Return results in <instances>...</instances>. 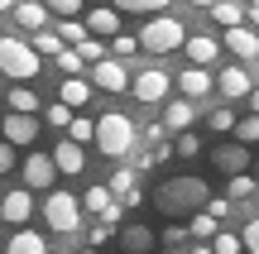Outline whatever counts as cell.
Returning <instances> with one entry per match:
<instances>
[{
  "label": "cell",
  "instance_id": "28",
  "mask_svg": "<svg viewBox=\"0 0 259 254\" xmlns=\"http://www.w3.org/2000/svg\"><path fill=\"white\" fill-rule=\"evenodd\" d=\"M34 111H38V96L29 86H15L10 91V115H34Z\"/></svg>",
  "mask_w": 259,
  "mask_h": 254
},
{
  "label": "cell",
  "instance_id": "1",
  "mask_svg": "<svg viewBox=\"0 0 259 254\" xmlns=\"http://www.w3.org/2000/svg\"><path fill=\"white\" fill-rule=\"evenodd\" d=\"M206 201H211V187H206V178H197V173H178V178H168V182L154 187V207L163 211V216H197Z\"/></svg>",
  "mask_w": 259,
  "mask_h": 254
},
{
  "label": "cell",
  "instance_id": "8",
  "mask_svg": "<svg viewBox=\"0 0 259 254\" xmlns=\"http://www.w3.org/2000/svg\"><path fill=\"white\" fill-rule=\"evenodd\" d=\"M19 173H24V192H29V187H53V182H58V168H53L48 154H29Z\"/></svg>",
  "mask_w": 259,
  "mask_h": 254
},
{
  "label": "cell",
  "instance_id": "47",
  "mask_svg": "<svg viewBox=\"0 0 259 254\" xmlns=\"http://www.w3.org/2000/svg\"><path fill=\"white\" fill-rule=\"evenodd\" d=\"M245 101H250V111H254V120H259V86H254L250 96H245Z\"/></svg>",
  "mask_w": 259,
  "mask_h": 254
},
{
  "label": "cell",
  "instance_id": "13",
  "mask_svg": "<svg viewBox=\"0 0 259 254\" xmlns=\"http://www.w3.org/2000/svg\"><path fill=\"white\" fill-rule=\"evenodd\" d=\"M0 134H5L10 149H19V144H34V139H38V120H34V115H5Z\"/></svg>",
  "mask_w": 259,
  "mask_h": 254
},
{
  "label": "cell",
  "instance_id": "43",
  "mask_svg": "<svg viewBox=\"0 0 259 254\" xmlns=\"http://www.w3.org/2000/svg\"><path fill=\"white\" fill-rule=\"evenodd\" d=\"M15 149H10V144H0V178H5V173H15Z\"/></svg>",
  "mask_w": 259,
  "mask_h": 254
},
{
  "label": "cell",
  "instance_id": "42",
  "mask_svg": "<svg viewBox=\"0 0 259 254\" xmlns=\"http://www.w3.org/2000/svg\"><path fill=\"white\" fill-rule=\"evenodd\" d=\"M202 211H206V216H211V221H216V226H221V221H226V216H231V201H226V197H211V201H206V207H202Z\"/></svg>",
  "mask_w": 259,
  "mask_h": 254
},
{
  "label": "cell",
  "instance_id": "6",
  "mask_svg": "<svg viewBox=\"0 0 259 254\" xmlns=\"http://www.w3.org/2000/svg\"><path fill=\"white\" fill-rule=\"evenodd\" d=\"M130 91H135L144 106H158L168 96V72H163V67H144V72L130 77Z\"/></svg>",
  "mask_w": 259,
  "mask_h": 254
},
{
  "label": "cell",
  "instance_id": "17",
  "mask_svg": "<svg viewBox=\"0 0 259 254\" xmlns=\"http://www.w3.org/2000/svg\"><path fill=\"white\" fill-rule=\"evenodd\" d=\"M48 159H53V168H58V173H67V178H82V168H87V154L77 149V144H67V139L58 144Z\"/></svg>",
  "mask_w": 259,
  "mask_h": 254
},
{
  "label": "cell",
  "instance_id": "5",
  "mask_svg": "<svg viewBox=\"0 0 259 254\" xmlns=\"http://www.w3.org/2000/svg\"><path fill=\"white\" fill-rule=\"evenodd\" d=\"M44 221L58 230V235H77V230H82V207H77V197L72 192H48Z\"/></svg>",
  "mask_w": 259,
  "mask_h": 254
},
{
  "label": "cell",
  "instance_id": "41",
  "mask_svg": "<svg viewBox=\"0 0 259 254\" xmlns=\"http://www.w3.org/2000/svg\"><path fill=\"white\" fill-rule=\"evenodd\" d=\"M58 72H67V77H77V72H82V58H77L72 48H63V53H58Z\"/></svg>",
  "mask_w": 259,
  "mask_h": 254
},
{
  "label": "cell",
  "instance_id": "2",
  "mask_svg": "<svg viewBox=\"0 0 259 254\" xmlns=\"http://www.w3.org/2000/svg\"><path fill=\"white\" fill-rule=\"evenodd\" d=\"M92 144H96L111 163H120L125 154L135 149V120L120 115V111H106L101 120H96V139H92Z\"/></svg>",
  "mask_w": 259,
  "mask_h": 254
},
{
  "label": "cell",
  "instance_id": "36",
  "mask_svg": "<svg viewBox=\"0 0 259 254\" xmlns=\"http://www.w3.org/2000/svg\"><path fill=\"white\" fill-rule=\"evenodd\" d=\"M173 154H183V159H197V154H202V139H197V130H187V134H178V144H173Z\"/></svg>",
  "mask_w": 259,
  "mask_h": 254
},
{
  "label": "cell",
  "instance_id": "32",
  "mask_svg": "<svg viewBox=\"0 0 259 254\" xmlns=\"http://www.w3.org/2000/svg\"><path fill=\"white\" fill-rule=\"evenodd\" d=\"M77 207H87V211H96V216H101V211L111 207V192H106V187H87V197L77 201Z\"/></svg>",
  "mask_w": 259,
  "mask_h": 254
},
{
  "label": "cell",
  "instance_id": "27",
  "mask_svg": "<svg viewBox=\"0 0 259 254\" xmlns=\"http://www.w3.org/2000/svg\"><path fill=\"white\" fill-rule=\"evenodd\" d=\"M125 15H149V19H158V15H168V0H125ZM115 10V15H120Z\"/></svg>",
  "mask_w": 259,
  "mask_h": 254
},
{
  "label": "cell",
  "instance_id": "20",
  "mask_svg": "<svg viewBox=\"0 0 259 254\" xmlns=\"http://www.w3.org/2000/svg\"><path fill=\"white\" fill-rule=\"evenodd\" d=\"M163 120H168V130H178V134H187V130H192V120H197V106H192V101H183V96H178V101H168V111H163Z\"/></svg>",
  "mask_w": 259,
  "mask_h": 254
},
{
  "label": "cell",
  "instance_id": "22",
  "mask_svg": "<svg viewBox=\"0 0 259 254\" xmlns=\"http://www.w3.org/2000/svg\"><path fill=\"white\" fill-rule=\"evenodd\" d=\"M10 15H15L19 29H29V34H44L48 29V5H15Z\"/></svg>",
  "mask_w": 259,
  "mask_h": 254
},
{
  "label": "cell",
  "instance_id": "35",
  "mask_svg": "<svg viewBox=\"0 0 259 254\" xmlns=\"http://www.w3.org/2000/svg\"><path fill=\"white\" fill-rule=\"evenodd\" d=\"M48 15H58V24H67V19H82V5H77V0H53Z\"/></svg>",
  "mask_w": 259,
  "mask_h": 254
},
{
  "label": "cell",
  "instance_id": "4",
  "mask_svg": "<svg viewBox=\"0 0 259 254\" xmlns=\"http://www.w3.org/2000/svg\"><path fill=\"white\" fill-rule=\"evenodd\" d=\"M38 67H44V63L34 58V48H29L19 34H5V38H0V72H5V77H15V82H34Z\"/></svg>",
  "mask_w": 259,
  "mask_h": 254
},
{
  "label": "cell",
  "instance_id": "39",
  "mask_svg": "<svg viewBox=\"0 0 259 254\" xmlns=\"http://www.w3.org/2000/svg\"><path fill=\"white\" fill-rule=\"evenodd\" d=\"M235 139H240V144H254V139H259V120H254V115L235 120Z\"/></svg>",
  "mask_w": 259,
  "mask_h": 254
},
{
  "label": "cell",
  "instance_id": "24",
  "mask_svg": "<svg viewBox=\"0 0 259 254\" xmlns=\"http://www.w3.org/2000/svg\"><path fill=\"white\" fill-rule=\"evenodd\" d=\"M135 182H139V173H135V168H125V163H120V168H115L111 178L101 182V187L111 192V201H115V197H125V192H135Z\"/></svg>",
  "mask_w": 259,
  "mask_h": 254
},
{
  "label": "cell",
  "instance_id": "16",
  "mask_svg": "<svg viewBox=\"0 0 259 254\" xmlns=\"http://www.w3.org/2000/svg\"><path fill=\"white\" fill-rule=\"evenodd\" d=\"M92 101V82H82V77H63V86H58V106H67V111H82V106Z\"/></svg>",
  "mask_w": 259,
  "mask_h": 254
},
{
  "label": "cell",
  "instance_id": "25",
  "mask_svg": "<svg viewBox=\"0 0 259 254\" xmlns=\"http://www.w3.org/2000/svg\"><path fill=\"white\" fill-rule=\"evenodd\" d=\"M24 43L34 48V58H38V63H44V58H58V53H63V43H58V34H53V29H44V34H29Z\"/></svg>",
  "mask_w": 259,
  "mask_h": 254
},
{
  "label": "cell",
  "instance_id": "30",
  "mask_svg": "<svg viewBox=\"0 0 259 254\" xmlns=\"http://www.w3.org/2000/svg\"><path fill=\"white\" fill-rule=\"evenodd\" d=\"M72 53L82 58V67H87V63H92V67H96V63H106V43H96V38H87V43H77Z\"/></svg>",
  "mask_w": 259,
  "mask_h": 254
},
{
  "label": "cell",
  "instance_id": "31",
  "mask_svg": "<svg viewBox=\"0 0 259 254\" xmlns=\"http://www.w3.org/2000/svg\"><path fill=\"white\" fill-rule=\"evenodd\" d=\"M206 249H211V254H240V235H231V230H216Z\"/></svg>",
  "mask_w": 259,
  "mask_h": 254
},
{
  "label": "cell",
  "instance_id": "44",
  "mask_svg": "<svg viewBox=\"0 0 259 254\" xmlns=\"http://www.w3.org/2000/svg\"><path fill=\"white\" fill-rule=\"evenodd\" d=\"M187 240V226H163V245H183Z\"/></svg>",
  "mask_w": 259,
  "mask_h": 254
},
{
  "label": "cell",
  "instance_id": "37",
  "mask_svg": "<svg viewBox=\"0 0 259 254\" xmlns=\"http://www.w3.org/2000/svg\"><path fill=\"white\" fill-rule=\"evenodd\" d=\"M187 230H192L197 240H211V235H216V230H221V226H216V221L206 216V211H197V216H192V226H187Z\"/></svg>",
  "mask_w": 259,
  "mask_h": 254
},
{
  "label": "cell",
  "instance_id": "51",
  "mask_svg": "<svg viewBox=\"0 0 259 254\" xmlns=\"http://www.w3.org/2000/svg\"><path fill=\"white\" fill-rule=\"evenodd\" d=\"M240 254H245V249H240Z\"/></svg>",
  "mask_w": 259,
  "mask_h": 254
},
{
  "label": "cell",
  "instance_id": "33",
  "mask_svg": "<svg viewBox=\"0 0 259 254\" xmlns=\"http://www.w3.org/2000/svg\"><path fill=\"white\" fill-rule=\"evenodd\" d=\"M206 125H211L216 134H231V130H235V111H231V106H221V111L206 115Z\"/></svg>",
  "mask_w": 259,
  "mask_h": 254
},
{
  "label": "cell",
  "instance_id": "48",
  "mask_svg": "<svg viewBox=\"0 0 259 254\" xmlns=\"http://www.w3.org/2000/svg\"><path fill=\"white\" fill-rule=\"evenodd\" d=\"M10 10H15V5H10V0H0V15H10Z\"/></svg>",
  "mask_w": 259,
  "mask_h": 254
},
{
  "label": "cell",
  "instance_id": "10",
  "mask_svg": "<svg viewBox=\"0 0 259 254\" xmlns=\"http://www.w3.org/2000/svg\"><path fill=\"white\" fill-rule=\"evenodd\" d=\"M221 43L231 48V53L240 58V63H254V58H259V34H254L250 24H240V29H226V34H221Z\"/></svg>",
  "mask_w": 259,
  "mask_h": 254
},
{
  "label": "cell",
  "instance_id": "49",
  "mask_svg": "<svg viewBox=\"0 0 259 254\" xmlns=\"http://www.w3.org/2000/svg\"><path fill=\"white\" fill-rule=\"evenodd\" d=\"M192 254H211V249H206V245H197V249H192Z\"/></svg>",
  "mask_w": 259,
  "mask_h": 254
},
{
  "label": "cell",
  "instance_id": "21",
  "mask_svg": "<svg viewBox=\"0 0 259 254\" xmlns=\"http://www.w3.org/2000/svg\"><path fill=\"white\" fill-rule=\"evenodd\" d=\"M5 254H48V240L38 235V230H15L10 245H5Z\"/></svg>",
  "mask_w": 259,
  "mask_h": 254
},
{
  "label": "cell",
  "instance_id": "3",
  "mask_svg": "<svg viewBox=\"0 0 259 254\" xmlns=\"http://www.w3.org/2000/svg\"><path fill=\"white\" fill-rule=\"evenodd\" d=\"M135 43L144 48V53H178V48L187 43V29H183V19L158 15V19H149V24L135 34Z\"/></svg>",
  "mask_w": 259,
  "mask_h": 254
},
{
  "label": "cell",
  "instance_id": "46",
  "mask_svg": "<svg viewBox=\"0 0 259 254\" xmlns=\"http://www.w3.org/2000/svg\"><path fill=\"white\" fill-rule=\"evenodd\" d=\"M245 19H250V24H254V34H259V0H254V5H245Z\"/></svg>",
  "mask_w": 259,
  "mask_h": 254
},
{
  "label": "cell",
  "instance_id": "45",
  "mask_svg": "<svg viewBox=\"0 0 259 254\" xmlns=\"http://www.w3.org/2000/svg\"><path fill=\"white\" fill-rule=\"evenodd\" d=\"M111 235H115V230H106V226H92V230H87V240H92V245H106Z\"/></svg>",
  "mask_w": 259,
  "mask_h": 254
},
{
  "label": "cell",
  "instance_id": "50",
  "mask_svg": "<svg viewBox=\"0 0 259 254\" xmlns=\"http://www.w3.org/2000/svg\"><path fill=\"white\" fill-rule=\"evenodd\" d=\"M254 178H259V163H254Z\"/></svg>",
  "mask_w": 259,
  "mask_h": 254
},
{
  "label": "cell",
  "instance_id": "15",
  "mask_svg": "<svg viewBox=\"0 0 259 254\" xmlns=\"http://www.w3.org/2000/svg\"><path fill=\"white\" fill-rule=\"evenodd\" d=\"M183 53H187V63L192 67H211L216 63V53H221V43H216V38H206V34H187V43H183Z\"/></svg>",
  "mask_w": 259,
  "mask_h": 254
},
{
  "label": "cell",
  "instance_id": "11",
  "mask_svg": "<svg viewBox=\"0 0 259 254\" xmlns=\"http://www.w3.org/2000/svg\"><path fill=\"white\" fill-rule=\"evenodd\" d=\"M0 216H5L10 226H24V221L34 216V197H29L24 187H10L5 197H0Z\"/></svg>",
  "mask_w": 259,
  "mask_h": 254
},
{
  "label": "cell",
  "instance_id": "29",
  "mask_svg": "<svg viewBox=\"0 0 259 254\" xmlns=\"http://www.w3.org/2000/svg\"><path fill=\"white\" fill-rule=\"evenodd\" d=\"M254 192H259V182L250 178V173H240V178H231V197L226 201H250Z\"/></svg>",
  "mask_w": 259,
  "mask_h": 254
},
{
  "label": "cell",
  "instance_id": "9",
  "mask_svg": "<svg viewBox=\"0 0 259 254\" xmlns=\"http://www.w3.org/2000/svg\"><path fill=\"white\" fill-rule=\"evenodd\" d=\"M92 86H101V91H125L130 86V67L115 63V58H106V63L92 67Z\"/></svg>",
  "mask_w": 259,
  "mask_h": 254
},
{
  "label": "cell",
  "instance_id": "7",
  "mask_svg": "<svg viewBox=\"0 0 259 254\" xmlns=\"http://www.w3.org/2000/svg\"><path fill=\"white\" fill-rule=\"evenodd\" d=\"M211 82H216V91H221L226 101H240V96L254 91V77L245 72V67H226V72H216Z\"/></svg>",
  "mask_w": 259,
  "mask_h": 254
},
{
  "label": "cell",
  "instance_id": "19",
  "mask_svg": "<svg viewBox=\"0 0 259 254\" xmlns=\"http://www.w3.org/2000/svg\"><path fill=\"white\" fill-rule=\"evenodd\" d=\"M120 249L125 254H154V226H125L120 230Z\"/></svg>",
  "mask_w": 259,
  "mask_h": 254
},
{
  "label": "cell",
  "instance_id": "40",
  "mask_svg": "<svg viewBox=\"0 0 259 254\" xmlns=\"http://www.w3.org/2000/svg\"><path fill=\"white\" fill-rule=\"evenodd\" d=\"M240 249L259 254V216H250V226H245V235H240Z\"/></svg>",
  "mask_w": 259,
  "mask_h": 254
},
{
  "label": "cell",
  "instance_id": "18",
  "mask_svg": "<svg viewBox=\"0 0 259 254\" xmlns=\"http://www.w3.org/2000/svg\"><path fill=\"white\" fill-rule=\"evenodd\" d=\"M178 86H183V101H202L216 82H211V72H202V67H187V72H178Z\"/></svg>",
  "mask_w": 259,
  "mask_h": 254
},
{
  "label": "cell",
  "instance_id": "14",
  "mask_svg": "<svg viewBox=\"0 0 259 254\" xmlns=\"http://www.w3.org/2000/svg\"><path fill=\"white\" fill-rule=\"evenodd\" d=\"M82 29H87V38H115L120 34V15L115 10H87V19H82Z\"/></svg>",
  "mask_w": 259,
  "mask_h": 254
},
{
  "label": "cell",
  "instance_id": "23",
  "mask_svg": "<svg viewBox=\"0 0 259 254\" xmlns=\"http://www.w3.org/2000/svg\"><path fill=\"white\" fill-rule=\"evenodd\" d=\"M206 15H211L216 24H226V29H240V24H245V5H235V0H221V5H206Z\"/></svg>",
  "mask_w": 259,
  "mask_h": 254
},
{
  "label": "cell",
  "instance_id": "34",
  "mask_svg": "<svg viewBox=\"0 0 259 254\" xmlns=\"http://www.w3.org/2000/svg\"><path fill=\"white\" fill-rule=\"evenodd\" d=\"M130 53H139L135 34H115V38H111V53H106V58H115V63H120V58H130Z\"/></svg>",
  "mask_w": 259,
  "mask_h": 254
},
{
  "label": "cell",
  "instance_id": "26",
  "mask_svg": "<svg viewBox=\"0 0 259 254\" xmlns=\"http://www.w3.org/2000/svg\"><path fill=\"white\" fill-rule=\"evenodd\" d=\"M96 139V120H87V115H72V125H67V144H92Z\"/></svg>",
  "mask_w": 259,
  "mask_h": 254
},
{
  "label": "cell",
  "instance_id": "12",
  "mask_svg": "<svg viewBox=\"0 0 259 254\" xmlns=\"http://www.w3.org/2000/svg\"><path fill=\"white\" fill-rule=\"evenodd\" d=\"M211 163L226 173V178H240V173H250V149H240V144H221V149H211Z\"/></svg>",
  "mask_w": 259,
  "mask_h": 254
},
{
  "label": "cell",
  "instance_id": "38",
  "mask_svg": "<svg viewBox=\"0 0 259 254\" xmlns=\"http://www.w3.org/2000/svg\"><path fill=\"white\" fill-rule=\"evenodd\" d=\"M44 120L53 125V130H67V125H72V111H67V106H58V101H53V106H48V111H44Z\"/></svg>",
  "mask_w": 259,
  "mask_h": 254
}]
</instances>
